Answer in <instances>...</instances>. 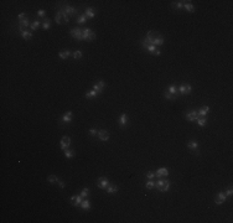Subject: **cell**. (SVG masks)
<instances>
[{"label": "cell", "instance_id": "ab89813d", "mask_svg": "<svg viewBox=\"0 0 233 223\" xmlns=\"http://www.w3.org/2000/svg\"><path fill=\"white\" fill-rule=\"evenodd\" d=\"M96 84H97V86H98V87H99V88H101V89H102V91H103V89H104V88H106V82H104V81H103V80H97V81H96Z\"/></svg>", "mask_w": 233, "mask_h": 223}, {"label": "cell", "instance_id": "60d3db41", "mask_svg": "<svg viewBox=\"0 0 233 223\" xmlns=\"http://www.w3.org/2000/svg\"><path fill=\"white\" fill-rule=\"evenodd\" d=\"M88 133H89V135H91L92 138H94V136L98 135V129H97V128H91L88 130Z\"/></svg>", "mask_w": 233, "mask_h": 223}, {"label": "cell", "instance_id": "cb8c5ba5", "mask_svg": "<svg viewBox=\"0 0 233 223\" xmlns=\"http://www.w3.org/2000/svg\"><path fill=\"white\" fill-rule=\"evenodd\" d=\"M41 27L42 30H50L51 29V20L48 19V17H45L44 20H42V24H41Z\"/></svg>", "mask_w": 233, "mask_h": 223}, {"label": "cell", "instance_id": "e0dca14e", "mask_svg": "<svg viewBox=\"0 0 233 223\" xmlns=\"http://www.w3.org/2000/svg\"><path fill=\"white\" fill-rule=\"evenodd\" d=\"M164 42H165L164 36L161 35V34H157V35H156V37L154 38L153 45H154V46H156V47H159V46H163V45H164Z\"/></svg>", "mask_w": 233, "mask_h": 223}, {"label": "cell", "instance_id": "f1b7e54d", "mask_svg": "<svg viewBox=\"0 0 233 223\" xmlns=\"http://www.w3.org/2000/svg\"><path fill=\"white\" fill-rule=\"evenodd\" d=\"M184 9L187 13H193V11H195V6H193V4L191 1H186L185 5H184Z\"/></svg>", "mask_w": 233, "mask_h": 223}, {"label": "cell", "instance_id": "b9f144b4", "mask_svg": "<svg viewBox=\"0 0 233 223\" xmlns=\"http://www.w3.org/2000/svg\"><path fill=\"white\" fill-rule=\"evenodd\" d=\"M26 17H27V15H26V14H25V13L23 11V13H20L19 15H17L16 20H17V23H20V21H23L24 19H26Z\"/></svg>", "mask_w": 233, "mask_h": 223}, {"label": "cell", "instance_id": "484cf974", "mask_svg": "<svg viewBox=\"0 0 233 223\" xmlns=\"http://www.w3.org/2000/svg\"><path fill=\"white\" fill-rule=\"evenodd\" d=\"M166 91L171 93V94H175V96H177V97H180V94H179V91H177V86L176 84H171L169 86V87L166 88Z\"/></svg>", "mask_w": 233, "mask_h": 223}, {"label": "cell", "instance_id": "ffe728a7", "mask_svg": "<svg viewBox=\"0 0 233 223\" xmlns=\"http://www.w3.org/2000/svg\"><path fill=\"white\" fill-rule=\"evenodd\" d=\"M71 55H72V52H71L68 48L61 50V51L58 52V57H60L61 60H67V58H68V57H70Z\"/></svg>", "mask_w": 233, "mask_h": 223}, {"label": "cell", "instance_id": "83f0119b", "mask_svg": "<svg viewBox=\"0 0 233 223\" xmlns=\"http://www.w3.org/2000/svg\"><path fill=\"white\" fill-rule=\"evenodd\" d=\"M170 187H171V181L170 180H167L166 179V181H165V183H164V186L161 187L160 190H159V192H167L170 190Z\"/></svg>", "mask_w": 233, "mask_h": 223}, {"label": "cell", "instance_id": "d590c367", "mask_svg": "<svg viewBox=\"0 0 233 223\" xmlns=\"http://www.w3.org/2000/svg\"><path fill=\"white\" fill-rule=\"evenodd\" d=\"M177 91H179V94L180 96H186V83H181L177 87Z\"/></svg>", "mask_w": 233, "mask_h": 223}, {"label": "cell", "instance_id": "836d02e7", "mask_svg": "<svg viewBox=\"0 0 233 223\" xmlns=\"http://www.w3.org/2000/svg\"><path fill=\"white\" fill-rule=\"evenodd\" d=\"M144 186H145L146 190H154L155 188V181H154V180H146Z\"/></svg>", "mask_w": 233, "mask_h": 223}, {"label": "cell", "instance_id": "f6af8a7d", "mask_svg": "<svg viewBox=\"0 0 233 223\" xmlns=\"http://www.w3.org/2000/svg\"><path fill=\"white\" fill-rule=\"evenodd\" d=\"M224 192H226V195H227L228 198H229V197H232V195H233V188H232V186H229V187Z\"/></svg>", "mask_w": 233, "mask_h": 223}, {"label": "cell", "instance_id": "7c38bea8", "mask_svg": "<svg viewBox=\"0 0 233 223\" xmlns=\"http://www.w3.org/2000/svg\"><path fill=\"white\" fill-rule=\"evenodd\" d=\"M70 146H71V138L70 136H67V135H64L60 141V147L64 151V150L70 149Z\"/></svg>", "mask_w": 233, "mask_h": 223}, {"label": "cell", "instance_id": "e575fe53", "mask_svg": "<svg viewBox=\"0 0 233 223\" xmlns=\"http://www.w3.org/2000/svg\"><path fill=\"white\" fill-rule=\"evenodd\" d=\"M82 56H83V52L81 51V50H74V51L72 52V57L73 60H81Z\"/></svg>", "mask_w": 233, "mask_h": 223}, {"label": "cell", "instance_id": "8d00e7d4", "mask_svg": "<svg viewBox=\"0 0 233 223\" xmlns=\"http://www.w3.org/2000/svg\"><path fill=\"white\" fill-rule=\"evenodd\" d=\"M80 195L83 197V198H87V197L91 195V191H89V188L88 187H84V188H82V191H81V193Z\"/></svg>", "mask_w": 233, "mask_h": 223}, {"label": "cell", "instance_id": "9c48e42d", "mask_svg": "<svg viewBox=\"0 0 233 223\" xmlns=\"http://www.w3.org/2000/svg\"><path fill=\"white\" fill-rule=\"evenodd\" d=\"M70 35L72 36L74 40H77V41H83V38H82V29H80V27L76 26V27L71 29Z\"/></svg>", "mask_w": 233, "mask_h": 223}, {"label": "cell", "instance_id": "ba28073f", "mask_svg": "<svg viewBox=\"0 0 233 223\" xmlns=\"http://www.w3.org/2000/svg\"><path fill=\"white\" fill-rule=\"evenodd\" d=\"M197 117H198V114H197V109H195V108H191V109L186 110V113H185V118L189 121H195L197 119Z\"/></svg>", "mask_w": 233, "mask_h": 223}, {"label": "cell", "instance_id": "4fadbf2b", "mask_svg": "<svg viewBox=\"0 0 233 223\" xmlns=\"http://www.w3.org/2000/svg\"><path fill=\"white\" fill-rule=\"evenodd\" d=\"M82 201H83V197H82L81 195H73V196L70 197V202L74 207H80V204H81Z\"/></svg>", "mask_w": 233, "mask_h": 223}, {"label": "cell", "instance_id": "9a60e30c", "mask_svg": "<svg viewBox=\"0 0 233 223\" xmlns=\"http://www.w3.org/2000/svg\"><path fill=\"white\" fill-rule=\"evenodd\" d=\"M80 208L82 211H89L91 210V201L88 200V197L87 198H83V201L81 202V204H80Z\"/></svg>", "mask_w": 233, "mask_h": 223}, {"label": "cell", "instance_id": "8992f818", "mask_svg": "<svg viewBox=\"0 0 233 223\" xmlns=\"http://www.w3.org/2000/svg\"><path fill=\"white\" fill-rule=\"evenodd\" d=\"M157 34H159V32H156V31H154V30L148 31V32H146V35H145V37L143 38V41H144L145 44H148V45H153L154 38L156 37Z\"/></svg>", "mask_w": 233, "mask_h": 223}, {"label": "cell", "instance_id": "2e32d148", "mask_svg": "<svg viewBox=\"0 0 233 223\" xmlns=\"http://www.w3.org/2000/svg\"><path fill=\"white\" fill-rule=\"evenodd\" d=\"M84 15L87 16V19H94V16H96V9H94V8H91V6L86 8V9H84Z\"/></svg>", "mask_w": 233, "mask_h": 223}, {"label": "cell", "instance_id": "ee69618b", "mask_svg": "<svg viewBox=\"0 0 233 223\" xmlns=\"http://www.w3.org/2000/svg\"><path fill=\"white\" fill-rule=\"evenodd\" d=\"M37 16H39V17H42V20H44L45 17H46V11H45L44 9H39V10H37Z\"/></svg>", "mask_w": 233, "mask_h": 223}, {"label": "cell", "instance_id": "44dd1931", "mask_svg": "<svg viewBox=\"0 0 233 223\" xmlns=\"http://www.w3.org/2000/svg\"><path fill=\"white\" fill-rule=\"evenodd\" d=\"M184 0H180V1H171V8L175 9V10H181L184 9V5H185Z\"/></svg>", "mask_w": 233, "mask_h": 223}, {"label": "cell", "instance_id": "1f68e13d", "mask_svg": "<svg viewBox=\"0 0 233 223\" xmlns=\"http://www.w3.org/2000/svg\"><path fill=\"white\" fill-rule=\"evenodd\" d=\"M164 98L167 99V100H175V99H177L179 97L175 96V94H171V93H169L166 89H165V91H164Z\"/></svg>", "mask_w": 233, "mask_h": 223}, {"label": "cell", "instance_id": "8fae6325", "mask_svg": "<svg viewBox=\"0 0 233 223\" xmlns=\"http://www.w3.org/2000/svg\"><path fill=\"white\" fill-rule=\"evenodd\" d=\"M19 35L24 38L25 41H31L32 38H34V34H32V31L29 30V29H24V30H20V31H19Z\"/></svg>", "mask_w": 233, "mask_h": 223}, {"label": "cell", "instance_id": "ac0fdd59", "mask_svg": "<svg viewBox=\"0 0 233 223\" xmlns=\"http://www.w3.org/2000/svg\"><path fill=\"white\" fill-rule=\"evenodd\" d=\"M208 113H210V107L208 106H203V107L197 109V114H198V117H207V114Z\"/></svg>", "mask_w": 233, "mask_h": 223}, {"label": "cell", "instance_id": "52a82bcc", "mask_svg": "<svg viewBox=\"0 0 233 223\" xmlns=\"http://www.w3.org/2000/svg\"><path fill=\"white\" fill-rule=\"evenodd\" d=\"M118 124H119L120 129H125L129 125V117L127 113H123L119 115V118H118Z\"/></svg>", "mask_w": 233, "mask_h": 223}, {"label": "cell", "instance_id": "603a6c76", "mask_svg": "<svg viewBox=\"0 0 233 223\" xmlns=\"http://www.w3.org/2000/svg\"><path fill=\"white\" fill-rule=\"evenodd\" d=\"M41 24H42V21H40L39 19H35L34 21H31V25H30V30L34 32V31H36L39 27L41 26Z\"/></svg>", "mask_w": 233, "mask_h": 223}, {"label": "cell", "instance_id": "7bdbcfd3", "mask_svg": "<svg viewBox=\"0 0 233 223\" xmlns=\"http://www.w3.org/2000/svg\"><path fill=\"white\" fill-rule=\"evenodd\" d=\"M61 10H62V9H61ZM62 17H63V24H70V17H68V15H67V14L66 13H64L63 11V10H62Z\"/></svg>", "mask_w": 233, "mask_h": 223}, {"label": "cell", "instance_id": "4dcf8cb0", "mask_svg": "<svg viewBox=\"0 0 233 223\" xmlns=\"http://www.w3.org/2000/svg\"><path fill=\"white\" fill-rule=\"evenodd\" d=\"M76 23H77V24H81V25L86 24V23H87V16H86L84 14H81V15H78V16L76 17Z\"/></svg>", "mask_w": 233, "mask_h": 223}, {"label": "cell", "instance_id": "d4e9b609", "mask_svg": "<svg viewBox=\"0 0 233 223\" xmlns=\"http://www.w3.org/2000/svg\"><path fill=\"white\" fill-rule=\"evenodd\" d=\"M195 121L200 125V127L203 128V127H206V125H207V121H208V120H207V117H197V119Z\"/></svg>", "mask_w": 233, "mask_h": 223}, {"label": "cell", "instance_id": "bcb514c9", "mask_svg": "<svg viewBox=\"0 0 233 223\" xmlns=\"http://www.w3.org/2000/svg\"><path fill=\"white\" fill-rule=\"evenodd\" d=\"M96 38V32L94 31H92L91 34L88 35V37H87V42H89V41H93Z\"/></svg>", "mask_w": 233, "mask_h": 223}, {"label": "cell", "instance_id": "d6a6232c", "mask_svg": "<svg viewBox=\"0 0 233 223\" xmlns=\"http://www.w3.org/2000/svg\"><path fill=\"white\" fill-rule=\"evenodd\" d=\"M63 154H64V156H66L67 159H73L74 155H76L74 150H72V149H67V150H64Z\"/></svg>", "mask_w": 233, "mask_h": 223}, {"label": "cell", "instance_id": "f35d334b", "mask_svg": "<svg viewBox=\"0 0 233 223\" xmlns=\"http://www.w3.org/2000/svg\"><path fill=\"white\" fill-rule=\"evenodd\" d=\"M155 177H156L155 171H149V172H146V174H145V179L146 180H154Z\"/></svg>", "mask_w": 233, "mask_h": 223}, {"label": "cell", "instance_id": "7402d4cb", "mask_svg": "<svg viewBox=\"0 0 233 223\" xmlns=\"http://www.w3.org/2000/svg\"><path fill=\"white\" fill-rule=\"evenodd\" d=\"M55 23L57 25H62L63 24V17H62V10L58 9L57 10V13H56V15H55Z\"/></svg>", "mask_w": 233, "mask_h": 223}, {"label": "cell", "instance_id": "4316f807", "mask_svg": "<svg viewBox=\"0 0 233 223\" xmlns=\"http://www.w3.org/2000/svg\"><path fill=\"white\" fill-rule=\"evenodd\" d=\"M93 30L91 27H84V29H82V38H83V41H87V37H88V35L91 34Z\"/></svg>", "mask_w": 233, "mask_h": 223}, {"label": "cell", "instance_id": "d6986e66", "mask_svg": "<svg viewBox=\"0 0 233 223\" xmlns=\"http://www.w3.org/2000/svg\"><path fill=\"white\" fill-rule=\"evenodd\" d=\"M118 191H119V187H118L117 185H113V183H109L108 187L106 188V192L108 193V195H114V193H117Z\"/></svg>", "mask_w": 233, "mask_h": 223}, {"label": "cell", "instance_id": "30bf717a", "mask_svg": "<svg viewBox=\"0 0 233 223\" xmlns=\"http://www.w3.org/2000/svg\"><path fill=\"white\" fill-rule=\"evenodd\" d=\"M98 139L101 140V141L103 143H107L109 140L110 138V135H109V131L107 130V129H98Z\"/></svg>", "mask_w": 233, "mask_h": 223}, {"label": "cell", "instance_id": "5bb4252c", "mask_svg": "<svg viewBox=\"0 0 233 223\" xmlns=\"http://www.w3.org/2000/svg\"><path fill=\"white\" fill-rule=\"evenodd\" d=\"M155 175H156V177L159 179V177H167L169 176V169L167 167H160V169H157V170L155 171Z\"/></svg>", "mask_w": 233, "mask_h": 223}, {"label": "cell", "instance_id": "7dc6e473", "mask_svg": "<svg viewBox=\"0 0 233 223\" xmlns=\"http://www.w3.org/2000/svg\"><path fill=\"white\" fill-rule=\"evenodd\" d=\"M57 183H58L60 188H64V187H66V183H64V181H63V180L58 179V181H57Z\"/></svg>", "mask_w": 233, "mask_h": 223}, {"label": "cell", "instance_id": "277c9868", "mask_svg": "<svg viewBox=\"0 0 233 223\" xmlns=\"http://www.w3.org/2000/svg\"><path fill=\"white\" fill-rule=\"evenodd\" d=\"M108 185H109V179L107 177V176H101V177L97 179V187L99 190L106 191V188L108 187Z\"/></svg>", "mask_w": 233, "mask_h": 223}, {"label": "cell", "instance_id": "7a4b0ae2", "mask_svg": "<svg viewBox=\"0 0 233 223\" xmlns=\"http://www.w3.org/2000/svg\"><path fill=\"white\" fill-rule=\"evenodd\" d=\"M200 145H198V141H197L196 139H191L187 141V149L191 150L192 154H195V155H200Z\"/></svg>", "mask_w": 233, "mask_h": 223}, {"label": "cell", "instance_id": "6da1fadb", "mask_svg": "<svg viewBox=\"0 0 233 223\" xmlns=\"http://www.w3.org/2000/svg\"><path fill=\"white\" fill-rule=\"evenodd\" d=\"M72 115H73V113H72V110H67V113H64L62 118L58 120V124L60 125H62V127H66V125H70L71 123H72Z\"/></svg>", "mask_w": 233, "mask_h": 223}, {"label": "cell", "instance_id": "5b68a950", "mask_svg": "<svg viewBox=\"0 0 233 223\" xmlns=\"http://www.w3.org/2000/svg\"><path fill=\"white\" fill-rule=\"evenodd\" d=\"M227 200H228V197L226 195V192L221 191V192L217 193L216 197H214V204H216V206H221V204H223Z\"/></svg>", "mask_w": 233, "mask_h": 223}, {"label": "cell", "instance_id": "3957f363", "mask_svg": "<svg viewBox=\"0 0 233 223\" xmlns=\"http://www.w3.org/2000/svg\"><path fill=\"white\" fill-rule=\"evenodd\" d=\"M60 9H62L67 15L70 16H73V17H77V13H78V9L73 8V6H70V5H66V4H60Z\"/></svg>", "mask_w": 233, "mask_h": 223}, {"label": "cell", "instance_id": "f546056e", "mask_svg": "<svg viewBox=\"0 0 233 223\" xmlns=\"http://www.w3.org/2000/svg\"><path fill=\"white\" fill-rule=\"evenodd\" d=\"M97 96H99L98 93H97L94 89H91V91H87L86 92V94H84V97L86 98H88V99H93V98H96Z\"/></svg>", "mask_w": 233, "mask_h": 223}, {"label": "cell", "instance_id": "74e56055", "mask_svg": "<svg viewBox=\"0 0 233 223\" xmlns=\"http://www.w3.org/2000/svg\"><path fill=\"white\" fill-rule=\"evenodd\" d=\"M58 179L60 177H57L56 175H50V176H47V181L50 182V183H57V181H58Z\"/></svg>", "mask_w": 233, "mask_h": 223}, {"label": "cell", "instance_id": "c3c4849f", "mask_svg": "<svg viewBox=\"0 0 233 223\" xmlns=\"http://www.w3.org/2000/svg\"><path fill=\"white\" fill-rule=\"evenodd\" d=\"M192 91V87H191V84H189V83H186V94H190Z\"/></svg>", "mask_w": 233, "mask_h": 223}]
</instances>
